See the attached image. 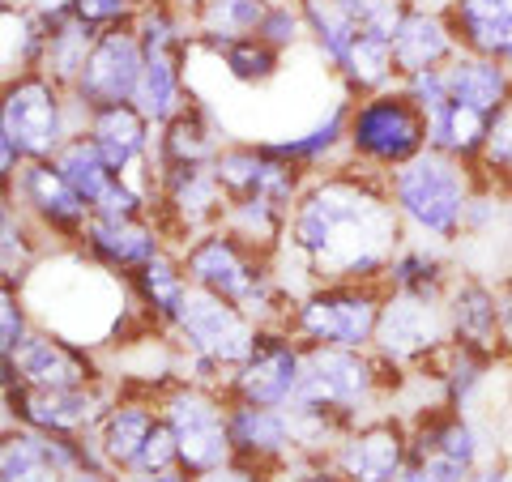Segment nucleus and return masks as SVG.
<instances>
[{"label":"nucleus","instance_id":"31","mask_svg":"<svg viewBox=\"0 0 512 482\" xmlns=\"http://www.w3.org/2000/svg\"><path fill=\"white\" fill-rule=\"evenodd\" d=\"M274 0H205V5L192 13V30H197V47H222L231 39H248L261 30L265 13Z\"/></svg>","mask_w":512,"mask_h":482},{"label":"nucleus","instance_id":"20","mask_svg":"<svg viewBox=\"0 0 512 482\" xmlns=\"http://www.w3.org/2000/svg\"><path fill=\"white\" fill-rule=\"evenodd\" d=\"M77 248H82V256H90V265H103L111 273H120V278H133L141 265H150L158 252H167V231L158 227L154 214L90 218Z\"/></svg>","mask_w":512,"mask_h":482},{"label":"nucleus","instance_id":"42","mask_svg":"<svg viewBox=\"0 0 512 482\" xmlns=\"http://www.w3.org/2000/svg\"><path fill=\"white\" fill-rule=\"evenodd\" d=\"M474 470L470 465H457L448 457H410V465L393 482H470Z\"/></svg>","mask_w":512,"mask_h":482},{"label":"nucleus","instance_id":"13","mask_svg":"<svg viewBox=\"0 0 512 482\" xmlns=\"http://www.w3.org/2000/svg\"><path fill=\"white\" fill-rule=\"evenodd\" d=\"M5 197H13L22 210L39 222L43 235H56L64 244H82L94 210L82 201L69 180L60 175L52 158H30V163L5 184Z\"/></svg>","mask_w":512,"mask_h":482},{"label":"nucleus","instance_id":"45","mask_svg":"<svg viewBox=\"0 0 512 482\" xmlns=\"http://www.w3.org/2000/svg\"><path fill=\"white\" fill-rule=\"evenodd\" d=\"M120 482H197V474H188L184 465H175V470H158V474H124Z\"/></svg>","mask_w":512,"mask_h":482},{"label":"nucleus","instance_id":"25","mask_svg":"<svg viewBox=\"0 0 512 482\" xmlns=\"http://www.w3.org/2000/svg\"><path fill=\"white\" fill-rule=\"evenodd\" d=\"M128 291H133L137 308L146 312V320L158 333H171L175 316L184 308V295H188V269H184V256L180 252H158L150 265H141L133 278H124Z\"/></svg>","mask_w":512,"mask_h":482},{"label":"nucleus","instance_id":"32","mask_svg":"<svg viewBox=\"0 0 512 482\" xmlns=\"http://www.w3.org/2000/svg\"><path fill=\"white\" fill-rule=\"evenodd\" d=\"M350 94L329 111V120H320L316 128H308L303 137H291V141H269V150L282 154L286 163H295L299 171L316 175L320 167L333 163V154L346 150V128H350Z\"/></svg>","mask_w":512,"mask_h":482},{"label":"nucleus","instance_id":"44","mask_svg":"<svg viewBox=\"0 0 512 482\" xmlns=\"http://www.w3.org/2000/svg\"><path fill=\"white\" fill-rule=\"evenodd\" d=\"M495 291H500V320H504V342H508V355H512V273H504Z\"/></svg>","mask_w":512,"mask_h":482},{"label":"nucleus","instance_id":"46","mask_svg":"<svg viewBox=\"0 0 512 482\" xmlns=\"http://www.w3.org/2000/svg\"><path fill=\"white\" fill-rule=\"evenodd\" d=\"M69 482H120V478L111 470H94V465H86V470H77Z\"/></svg>","mask_w":512,"mask_h":482},{"label":"nucleus","instance_id":"11","mask_svg":"<svg viewBox=\"0 0 512 482\" xmlns=\"http://www.w3.org/2000/svg\"><path fill=\"white\" fill-rule=\"evenodd\" d=\"M116 393H107V384H86V389H30V384H5V406L9 419L18 427L43 431V436H94L103 423L107 406Z\"/></svg>","mask_w":512,"mask_h":482},{"label":"nucleus","instance_id":"43","mask_svg":"<svg viewBox=\"0 0 512 482\" xmlns=\"http://www.w3.org/2000/svg\"><path fill=\"white\" fill-rule=\"evenodd\" d=\"M286 482H346L329 461H299L295 465V478L286 474Z\"/></svg>","mask_w":512,"mask_h":482},{"label":"nucleus","instance_id":"27","mask_svg":"<svg viewBox=\"0 0 512 482\" xmlns=\"http://www.w3.org/2000/svg\"><path fill=\"white\" fill-rule=\"evenodd\" d=\"M444 86H448V99L495 116V111L512 99V69L491 56H478V52L461 47V52L444 64Z\"/></svg>","mask_w":512,"mask_h":482},{"label":"nucleus","instance_id":"24","mask_svg":"<svg viewBox=\"0 0 512 482\" xmlns=\"http://www.w3.org/2000/svg\"><path fill=\"white\" fill-rule=\"evenodd\" d=\"M227 141L218 137L214 116L201 103H188L154 137V167H210Z\"/></svg>","mask_w":512,"mask_h":482},{"label":"nucleus","instance_id":"14","mask_svg":"<svg viewBox=\"0 0 512 482\" xmlns=\"http://www.w3.org/2000/svg\"><path fill=\"white\" fill-rule=\"evenodd\" d=\"M141 73H146V47H141L133 26H111L99 30L82 77L73 82V99L82 111L111 107V103H133Z\"/></svg>","mask_w":512,"mask_h":482},{"label":"nucleus","instance_id":"8","mask_svg":"<svg viewBox=\"0 0 512 482\" xmlns=\"http://www.w3.org/2000/svg\"><path fill=\"white\" fill-rule=\"evenodd\" d=\"M158 414L167 419L175 444H180V465L188 474H214L235 461L231 444V397L218 384L175 376L158 389Z\"/></svg>","mask_w":512,"mask_h":482},{"label":"nucleus","instance_id":"18","mask_svg":"<svg viewBox=\"0 0 512 482\" xmlns=\"http://www.w3.org/2000/svg\"><path fill=\"white\" fill-rule=\"evenodd\" d=\"M329 465L346 482H393L410 465V427L389 414L363 419L338 440Z\"/></svg>","mask_w":512,"mask_h":482},{"label":"nucleus","instance_id":"9","mask_svg":"<svg viewBox=\"0 0 512 482\" xmlns=\"http://www.w3.org/2000/svg\"><path fill=\"white\" fill-rule=\"evenodd\" d=\"M380 308H384V282H320L291 303L286 329L303 346L372 350Z\"/></svg>","mask_w":512,"mask_h":482},{"label":"nucleus","instance_id":"38","mask_svg":"<svg viewBox=\"0 0 512 482\" xmlns=\"http://www.w3.org/2000/svg\"><path fill=\"white\" fill-rule=\"evenodd\" d=\"M256 35H261L269 47H278V52L299 47L303 39H308V22H303V13H299V0H274Z\"/></svg>","mask_w":512,"mask_h":482},{"label":"nucleus","instance_id":"17","mask_svg":"<svg viewBox=\"0 0 512 482\" xmlns=\"http://www.w3.org/2000/svg\"><path fill=\"white\" fill-rule=\"evenodd\" d=\"M444 312H448V333L453 346L478 355L487 363H500L508 355L504 342V320H500V291L478 278V273H457L453 286L444 291Z\"/></svg>","mask_w":512,"mask_h":482},{"label":"nucleus","instance_id":"37","mask_svg":"<svg viewBox=\"0 0 512 482\" xmlns=\"http://www.w3.org/2000/svg\"><path fill=\"white\" fill-rule=\"evenodd\" d=\"M338 5L350 13V18H355L359 30H367V35L393 39L414 0H338Z\"/></svg>","mask_w":512,"mask_h":482},{"label":"nucleus","instance_id":"48","mask_svg":"<svg viewBox=\"0 0 512 482\" xmlns=\"http://www.w3.org/2000/svg\"><path fill=\"white\" fill-rule=\"evenodd\" d=\"M495 184H500V188L508 192V197H512V158H508V167H504L500 175H495Z\"/></svg>","mask_w":512,"mask_h":482},{"label":"nucleus","instance_id":"29","mask_svg":"<svg viewBox=\"0 0 512 482\" xmlns=\"http://www.w3.org/2000/svg\"><path fill=\"white\" fill-rule=\"evenodd\" d=\"M94 39H99V30H90L86 22H77L64 0L47 5V43H43L39 73H47L52 82L73 90V82L86 69V56H90Z\"/></svg>","mask_w":512,"mask_h":482},{"label":"nucleus","instance_id":"7","mask_svg":"<svg viewBox=\"0 0 512 482\" xmlns=\"http://www.w3.org/2000/svg\"><path fill=\"white\" fill-rule=\"evenodd\" d=\"M86 128V111L77 107L73 90L52 82L47 73H13L5 82V103H0V137H9L30 158H56V150L73 133Z\"/></svg>","mask_w":512,"mask_h":482},{"label":"nucleus","instance_id":"15","mask_svg":"<svg viewBox=\"0 0 512 482\" xmlns=\"http://www.w3.org/2000/svg\"><path fill=\"white\" fill-rule=\"evenodd\" d=\"M0 363H5V384H30V389H86L103 380L86 342H69L52 329H30L26 342Z\"/></svg>","mask_w":512,"mask_h":482},{"label":"nucleus","instance_id":"3","mask_svg":"<svg viewBox=\"0 0 512 482\" xmlns=\"http://www.w3.org/2000/svg\"><path fill=\"white\" fill-rule=\"evenodd\" d=\"M180 256L192 286H205V291L239 303L256 325H286L295 295L286 291L278 273V256L248 248L227 227L197 235L192 244L180 248Z\"/></svg>","mask_w":512,"mask_h":482},{"label":"nucleus","instance_id":"5","mask_svg":"<svg viewBox=\"0 0 512 482\" xmlns=\"http://www.w3.org/2000/svg\"><path fill=\"white\" fill-rule=\"evenodd\" d=\"M393 363H384L376 350H350V346H308L303 355V380L295 393V406H312L333 414L338 423L355 427L376 401L397 389Z\"/></svg>","mask_w":512,"mask_h":482},{"label":"nucleus","instance_id":"40","mask_svg":"<svg viewBox=\"0 0 512 482\" xmlns=\"http://www.w3.org/2000/svg\"><path fill=\"white\" fill-rule=\"evenodd\" d=\"M26 337H30V316H26L22 286L5 282V286H0V359L13 355Z\"/></svg>","mask_w":512,"mask_h":482},{"label":"nucleus","instance_id":"47","mask_svg":"<svg viewBox=\"0 0 512 482\" xmlns=\"http://www.w3.org/2000/svg\"><path fill=\"white\" fill-rule=\"evenodd\" d=\"M470 482H508V474L504 470H495V465H491V470H474V478Z\"/></svg>","mask_w":512,"mask_h":482},{"label":"nucleus","instance_id":"33","mask_svg":"<svg viewBox=\"0 0 512 482\" xmlns=\"http://www.w3.org/2000/svg\"><path fill=\"white\" fill-rule=\"evenodd\" d=\"M453 278H457V273H453V265L444 261V252H440V248L406 244L402 252L393 256L384 286H389V291H410V295L444 299V291L453 286Z\"/></svg>","mask_w":512,"mask_h":482},{"label":"nucleus","instance_id":"10","mask_svg":"<svg viewBox=\"0 0 512 482\" xmlns=\"http://www.w3.org/2000/svg\"><path fill=\"white\" fill-rule=\"evenodd\" d=\"M448 346H453V333H448L444 299L384 286V308L372 342L384 363H393L397 372H423V367H440Z\"/></svg>","mask_w":512,"mask_h":482},{"label":"nucleus","instance_id":"30","mask_svg":"<svg viewBox=\"0 0 512 482\" xmlns=\"http://www.w3.org/2000/svg\"><path fill=\"white\" fill-rule=\"evenodd\" d=\"M342 86L350 99H363V94H380L389 86H402V73H397V60H393V39H380V35H363L350 47V56L342 60Z\"/></svg>","mask_w":512,"mask_h":482},{"label":"nucleus","instance_id":"1","mask_svg":"<svg viewBox=\"0 0 512 482\" xmlns=\"http://www.w3.org/2000/svg\"><path fill=\"white\" fill-rule=\"evenodd\" d=\"M406 248V218L393 205L389 175L367 167H325L303 184L278 261L320 282H384Z\"/></svg>","mask_w":512,"mask_h":482},{"label":"nucleus","instance_id":"23","mask_svg":"<svg viewBox=\"0 0 512 482\" xmlns=\"http://www.w3.org/2000/svg\"><path fill=\"white\" fill-rule=\"evenodd\" d=\"M82 133H90V141L103 150L107 163L124 175L128 167L146 163V158L154 154V133L158 128L150 124V116L137 103H111V107L86 111Z\"/></svg>","mask_w":512,"mask_h":482},{"label":"nucleus","instance_id":"16","mask_svg":"<svg viewBox=\"0 0 512 482\" xmlns=\"http://www.w3.org/2000/svg\"><path fill=\"white\" fill-rule=\"evenodd\" d=\"M214 171L231 201L235 197H265V201L286 205V210H295L303 184L312 180L308 171H299L295 163H286L282 154L269 150V141H256V146L231 141V146H222Z\"/></svg>","mask_w":512,"mask_h":482},{"label":"nucleus","instance_id":"49","mask_svg":"<svg viewBox=\"0 0 512 482\" xmlns=\"http://www.w3.org/2000/svg\"><path fill=\"white\" fill-rule=\"evenodd\" d=\"M39 5H52V0H39Z\"/></svg>","mask_w":512,"mask_h":482},{"label":"nucleus","instance_id":"36","mask_svg":"<svg viewBox=\"0 0 512 482\" xmlns=\"http://www.w3.org/2000/svg\"><path fill=\"white\" fill-rule=\"evenodd\" d=\"M210 52L222 60V69H227L231 82L239 86H269L282 69V52L278 47H269L261 35H248V39H231L222 47H210Z\"/></svg>","mask_w":512,"mask_h":482},{"label":"nucleus","instance_id":"21","mask_svg":"<svg viewBox=\"0 0 512 482\" xmlns=\"http://www.w3.org/2000/svg\"><path fill=\"white\" fill-rule=\"evenodd\" d=\"M158 393L154 389H141V384H128V389L116 393V401L107 406L99 431H94V444H99V457L107 461V470L124 478L133 474V465L146 448L150 431L158 427Z\"/></svg>","mask_w":512,"mask_h":482},{"label":"nucleus","instance_id":"39","mask_svg":"<svg viewBox=\"0 0 512 482\" xmlns=\"http://www.w3.org/2000/svg\"><path fill=\"white\" fill-rule=\"evenodd\" d=\"M77 22L90 30H111V26H133L141 13V0H64Z\"/></svg>","mask_w":512,"mask_h":482},{"label":"nucleus","instance_id":"22","mask_svg":"<svg viewBox=\"0 0 512 482\" xmlns=\"http://www.w3.org/2000/svg\"><path fill=\"white\" fill-rule=\"evenodd\" d=\"M457 52H461V43H457V30L448 22V13L427 9L423 0H414L406 9L402 26H397V35H393V60H397L402 82L406 77L431 73V69H444Z\"/></svg>","mask_w":512,"mask_h":482},{"label":"nucleus","instance_id":"4","mask_svg":"<svg viewBox=\"0 0 512 482\" xmlns=\"http://www.w3.org/2000/svg\"><path fill=\"white\" fill-rule=\"evenodd\" d=\"M261 329L265 325H256L239 303L205 291V286H188L184 308H180V316H175V325H171V337L188 355V363L180 367L184 380L218 384L222 389L227 376L256 350Z\"/></svg>","mask_w":512,"mask_h":482},{"label":"nucleus","instance_id":"28","mask_svg":"<svg viewBox=\"0 0 512 482\" xmlns=\"http://www.w3.org/2000/svg\"><path fill=\"white\" fill-rule=\"evenodd\" d=\"M188 52H146V73H141V86H137V107L150 116L154 128H163L171 116L192 103L188 94Z\"/></svg>","mask_w":512,"mask_h":482},{"label":"nucleus","instance_id":"19","mask_svg":"<svg viewBox=\"0 0 512 482\" xmlns=\"http://www.w3.org/2000/svg\"><path fill=\"white\" fill-rule=\"evenodd\" d=\"M231 444L235 461L265 474H291V465L303 461L295 444V427L286 406H252V401H231Z\"/></svg>","mask_w":512,"mask_h":482},{"label":"nucleus","instance_id":"6","mask_svg":"<svg viewBox=\"0 0 512 482\" xmlns=\"http://www.w3.org/2000/svg\"><path fill=\"white\" fill-rule=\"evenodd\" d=\"M431 146L427 111L406 86H389L380 94H363L350 103V128H346V154L355 167L389 175L414 154Z\"/></svg>","mask_w":512,"mask_h":482},{"label":"nucleus","instance_id":"35","mask_svg":"<svg viewBox=\"0 0 512 482\" xmlns=\"http://www.w3.org/2000/svg\"><path fill=\"white\" fill-rule=\"evenodd\" d=\"M0 269H5V282L22 286L26 273L35 269V256H39V222L30 218L26 210L13 197H5V205H0Z\"/></svg>","mask_w":512,"mask_h":482},{"label":"nucleus","instance_id":"12","mask_svg":"<svg viewBox=\"0 0 512 482\" xmlns=\"http://www.w3.org/2000/svg\"><path fill=\"white\" fill-rule=\"evenodd\" d=\"M303 355L308 346L286 325H265L256 350L227 376L222 393L231 401H252V406H291L303 380Z\"/></svg>","mask_w":512,"mask_h":482},{"label":"nucleus","instance_id":"41","mask_svg":"<svg viewBox=\"0 0 512 482\" xmlns=\"http://www.w3.org/2000/svg\"><path fill=\"white\" fill-rule=\"evenodd\" d=\"M512 158V99L491 116V128H487V146H483V158H478V171L495 180Z\"/></svg>","mask_w":512,"mask_h":482},{"label":"nucleus","instance_id":"26","mask_svg":"<svg viewBox=\"0 0 512 482\" xmlns=\"http://www.w3.org/2000/svg\"><path fill=\"white\" fill-rule=\"evenodd\" d=\"M444 13L466 52L491 56L512 69V0H448Z\"/></svg>","mask_w":512,"mask_h":482},{"label":"nucleus","instance_id":"2","mask_svg":"<svg viewBox=\"0 0 512 482\" xmlns=\"http://www.w3.org/2000/svg\"><path fill=\"white\" fill-rule=\"evenodd\" d=\"M483 180L487 175L478 171V163H466L457 154L427 146L410 163L389 171V192H393V205L406 218V231L427 235L431 244L448 248L457 239H466V218Z\"/></svg>","mask_w":512,"mask_h":482},{"label":"nucleus","instance_id":"34","mask_svg":"<svg viewBox=\"0 0 512 482\" xmlns=\"http://www.w3.org/2000/svg\"><path fill=\"white\" fill-rule=\"evenodd\" d=\"M299 13H303V22H308V39L320 52V60H325L329 69H342L350 47L363 35L355 18H350L338 0H299Z\"/></svg>","mask_w":512,"mask_h":482}]
</instances>
